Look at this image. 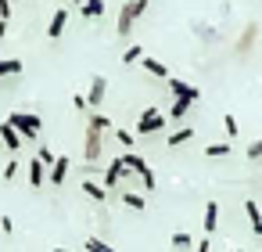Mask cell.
Returning a JSON list of instances; mask_svg holds the SVG:
<instances>
[{"instance_id": "1", "label": "cell", "mask_w": 262, "mask_h": 252, "mask_svg": "<svg viewBox=\"0 0 262 252\" xmlns=\"http://www.w3.org/2000/svg\"><path fill=\"white\" fill-rule=\"evenodd\" d=\"M8 123L22 133V141H36V137H40V126H43L36 112H11V115H8Z\"/></svg>"}, {"instance_id": "2", "label": "cell", "mask_w": 262, "mask_h": 252, "mask_svg": "<svg viewBox=\"0 0 262 252\" xmlns=\"http://www.w3.org/2000/svg\"><path fill=\"white\" fill-rule=\"evenodd\" d=\"M147 11V0H129V4H122L119 11V26H115V36H129L133 33V22Z\"/></svg>"}, {"instance_id": "3", "label": "cell", "mask_w": 262, "mask_h": 252, "mask_svg": "<svg viewBox=\"0 0 262 252\" xmlns=\"http://www.w3.org/2000/svg\"><path fill=\"white\" fill-rule=\"evenodd\" d=\"M122 162H126V169H129V173H137V177L144 180V191H155V184H158V180H155L151 166H147L137 151H126V155H122Z\"/></svg>"}, {"instance_id": "4", "label": "cell", "mask_w": 262, "mask_h": 252, "mask_svg": "<svg viewBox=\"0 0 262 252\" xmlns=\"http://www.w3.org/2000/svg\"><path fill=\"white\" fill-rule=\"evenodd\" d=\"M169 94H172V98H180V101H190V105H198V101H201V90H198V87H190L187 80H176V76H169Z\"/></svg>"}, {"instance_id": "5", "label": "cell", "mask_w": 262, "mask_h": 252, "mask_svg": "<svg viewBox=\"0 0 262 252\" xmlns=\"http://www.w3.org/2000/svg\"><path fill=\"white\" fill-rule=\"evenodd\" d=\"M162 126H165V115L155 112V108H147V112L137 119V133H158Z\"/></svg>"}, {"instance_id": "6", "label": "cell", "mask_w": 262, "mask_h": 252, "mask_svg": "<svg viewBox=\"0 0 262 252\" xmlns=\"http://www.w3.org/2000/svg\"><path fill=\"white\" fill-rule=\"evenodd\" d=\"M126 173H129V169H126L122 155H119V159H112V162H108V169H104V180H101V184H104V191H112V187H115Z\"/></svg>"}, {"instance_id": "7", "label": "cell", "mask_w": 262, "mask_h": 252, "mask_svg": "<svg viewBox=\"0 0 262 252\" xmlns=\"http://www.w3.org/2000/svg\"><path fill=\"white\" fill-rule=\"evenodd\" d=\"M0 141H4V148H8L11 155H15V151H22V144H26V141H22V133H18L11 123H0Z\"/></svg>"}, {"instance_id": "8", "label": "cell", "mask_w": 262, "mask_h": 252, "mask_svg": "<svg viewBox=\"0 0 262 252\" xmlns=\"http://www.w3.org/2000/svg\"><path fill=\"white\" fill-rule=\"evenodd\" d=\"M108 98V80L104 76H94L90 80V90H86V105H101Z\"/></svg>"}, {"instance_id": "9", "label": "cell", "mask_w": 262, "mask_h": 252, "mask_svg": "<svg viewBox=\"0 0 262 252\" xmlns=\"http://www.w3.org/2000/svg\"><path fill=\"white\" fill-rule=\"evenodd\" d=\"M83 159H86V162H97V159H101V133H97V130H86V148H83Z\"/></svg>"}, {"instance_id": "10", "label": "cell", "mask_w": 262, "mask_h": 252, "mask_svg": "<svg viewBox=\"0 0 262 252\" xmlns=\"http://www.w3.org/2000/svg\"><path fill=\"white\" fill-rule=\"evenodd\" d=\"M65 177H69V155H58V162L47 169V180L61 187V184H65Z\"/></svg>"}, {"instance_id": "11", "label": "cell", "mask_w": 262, "mask_h": 252, "mask_svg": "<svg viewBox=\"0 0 262 252\" xmlns=\"http://www.w3.org/2000/svg\"><path fill=\"white\" fill-rule=\"evenodd\" d=\"M65 26H69V11H65V8H58V11H54V18H51V26H47V36H51V40H58V36L65 33Z\"/></svg>"}, {"instance_id": "12", "label": "cell", "mask_w": 262, "mask_h": 252, "mask_svg": "<svg viewBox=\"0 0 262 252\" xmlns=\"http://www.w3.org/2000/svg\"><path fill=\"white\" fill-rule=\"evenodd\" d=\"M83 195H90V198H94L97 205H101V202L108 198V191H104V184H101V180H90V177L83 180Z\"/></svg>"}, {"instance_id": "13", "label": "cell", "mask_w": 262, "mask_h": 252, "mask_svg": "<svg viewBox=\"0 0 262 252\" xmlns=\"http://www.w3.org/2000/svg\"><path fill=\"white\" fill-rule=\"evenodd\" d=\"M29 184H33V187L47 184V166H43L40 159H33V162H29Z\"/></svg>"}, {"instance_id": "14", "label": "cell", "mask_w": 262, "mask_h": 252, "mask_svg": "<svg viewBox=\"0 0 262 252\" xmlns=\"http://www.w3.org/2000/svg\"><path fill=\"white\" fill-rule=\"evenodd\" d=\"M219 227V202H208L205 205V234H215Z\"/></svg>"}, {"instance_id": "15", "label": "cell", "mask_w": 262, "mask_h": 252, "mask_svg": "<svg viewBox=\"0 0 262 252\" xmlns=\"http://www.w3.org/2000/svg\"><path fill=\"white\" fill-rule=\"evenodd\" d=\"M140 65H144L151 76H158V80H169V69H165V62H158V58H147V54H144V62H140Z\"/></svg>"}, {"instance_id": "16", "label": "cell", "mask_w": 262, "mask_h": 252, "mask_svg": "<svg viewBox=\"0 0 262 252\" xmlns=\"http://www.w3.org/2000/svg\"><path fill=\"white\" fill-rule=\"evenodd\" d=\"M244 212H248V220H251V230L262 238V212H258V205H255V202H244Z\"/></svg>"}, {"instance_id": "17", "label": "cell", "mask_w": 262, "mask_h": 252, "mask_svg": "<svg viewBox=\"0 0 262 252\" xmlns=\"http://www.w3.org/2000/svg\"><path fill=\"white\" fill-rule=\"evenodd\" d=\"M83 15L86 18H101L104 15V0H83Z\"/></svg>"}, {"instance_id": "18", "label": "cell", "mask_w": 262, "mask_h": 252, "mask_svg": "<svg viewBox=\"0 0 262 252\" xmlns=\"http://www.w3.org/2000/svg\"><path fill=\"white\" fill-rule=\"evenodd\" d=\"M86 130H97V133H104V130H112V119H108V115H90Z\"/></svg>"}, {"instance_id": "19", "label": "cell", "mask_w": 262, "mask_h": 252, "mask_svg": "<svg viewBox=\"0 0 262 252\" xmlns=\"http://www.w3.org/2000/svg\"><path fill=\"white\" fill-rule=\"evenodd\" d=\"M18 72H22V62H18V58L0 62V76H18Z\"/></svg>"}, {"instance_id": "20", "label": "cell", "mask_w": 262, "mask_h": 252, "mask_svg": "<svg viewBox=\"0 0 262 252\" xmlns=\"http://www.w3.org/2000/svg\"><path fill=\"white\" fill-rule=\"evenodd\" d=\"M205 155H208V159H226V155H230V144H226V141H223V144H208Z\"/></svg>"}, {"instance_id": "21", "label": "cell", "mask_w": 262, "mask_h": 252, "mask_svg": "<svg viewBox=\"0 0 262 252\" xmlns=\"http://www.w3.org/2000/svg\"><path fill=\"white\" fill-rule=\"evenodd\" d=\"M86 252H119V248H112V245L101 241V238H86Z\"/></svg>"}, {"instance_id": "22", "label": "cell", "mask_w": 262, "mask_h": 252, "mask_svg": "<svg viewBox=\"0 0 262 252\" xmlns=\"http://www.w3.org/2000/svg\"><path fill=\"white\" fill-rule=\"evenodd\" d=\"M190 112V101H180V98H172V115L169 119H183Z\"/></svg>"}, {"instance_id": "23", "label": "cell", "mask_w": 262, "mask_h": 252, "mask_svg": "<svg viewBox=\"0 0 262 252\" xmlns=\"http://www.w3.org/2000/svg\"><path fill=\"white\" fill-rule=\"evenodd\" d=\"M190 137H194V130H176V133L169 137V148H180V144H187Z\"/></svg>"}, {"instance_id": "24", "label": "cell", "mask_w": 262, "mask_h": 252, "mask_svg": "<svg viewBox=\"0 0 262 252\" xmlns=\"http://www.w3.org/2000/svg\"><path fill=\"white\" fill-rule=\"evenodd\" d=\"M36 159H40V162H43V166H47V169H51V166H54V162H58V155H54V151H51V148H47V144H40V151H36Z\"/></svg>"}, {"instance_id": "25", "label": "cell", "mask_w": 262, "mask_h": 252, "mask_svg": "<svg viewBox=\"0 0 262 252\" xmlns=\"http://www.w3.org/2000/svg\"><path fill=\"white\" fill-rule=\"evenodd\" d=\"M140 58H144V47H129V51L122 54V62H126V65H137Z\"/></svg>"}, {"instance_id": "26", "label": "cell", "mask_w": 262, "mask_h": 252, "mask_svg": "<svg viewBox=\"0 0 262 252\" xmlns=\"http://www.w3.org/2000/svg\"><path fill=\"white\" fill-rule=\"evenodd\" d=\"M122 202H126L129 209H137V212L144 209V198H140V195H133V191H126V195H122Z\"/></svg>"}, {"instance_id": "27", "label": "cell", "mask_w": 262, "mask_h": 252, "mask_svg": "<svg viewBox=\"0 0 262 252\" xmlns=\"http://www.w3.org/2000/svg\"><path fill=\"white\" fill-rule=\"evenodd\" d=\"M172 245H176V248H190V245H194V238L180 230V234H172Z\"/></svg>"}, {"instance_id": "28", "label": "cell", "mask_w": 262, "mask_h": 252, "mask_svg": "<svg viewBox=\"0 0 262 252\" xmlns=\"http://www.w3.org/2000/svg\"><path fill=\"white\" fill-rule=\"evenodd\" d=\"M115 137H119L122 148H133V133H129V130H119V126H115Z\"/></svg>"}, {"instance_id": "29", "label": "cell", "mask_w": 262, "mask_h": 252, "mask_svg": "<svg viewBox=\"0 0 262 252\" xmlns=\"http://www.w3.org/2000/svg\"><path fill=\"white\" fill-rule=\"evenodd\" d=\"M248 159H262V137L248 144Z\"/></svg>"}, {"instance_id": "30", "label": "cell", "mask_w": 262, "mask_h": 252, "mask_svg": "<svg viewBox=\"0 0 262 252\" xmlns=\"http://www.w3.org/2000/svg\"><path fill=\"white\" fill-rule=\"evenodd\" d=\"M223 126H226V133H230V141H233V137H237V119H233V115H226V119H223Z\"/></svg>"}, {"instance_id": "31", "label": "cell", "mask_w": 262, "mask_h": 252, "mask_svg": "<svg viewBox=\"0 0 262 252\" xmlns=\"http://www.w3.org/2000/svg\"><path fill=\"white\" fill-rule=\"evenodd\" d=\"M15 177H18V162H15V159H11V162H8V166H4V180H15Z\"/></svg>"}, {"instance_id": "32", "label": "cell", "mask_w": 262, "mask_h": 252, "mask_svg": "<svg viewBox=\"0 0 262 252\" xmlns=\"http://www.w3.org/2000/svg\"><path fill=\"white\" fill-rule=\"evenodd\" d=\"M11 18V0H0V22Z\"/></svg>"}, {"instance_id": "33", "label": "cell", "mask_w": 262, "mask_h": 252, "mask_svg": "<svg viewBox=\"0 0 262 252\" xmlns=\"http://www.w3.org/2000/svg\"><path fill=\"white\" fill-rule=\"evenodd\" d=\"M0 230L11 234V230H15V220H11V216H0Z\"/></svg>"}, {"instance_id": "34", "label": "cell", "mask_w": 262, "mask_h": 252, "mask_svg": "<svg viewBox=\"0 0 262 252\" xmlns=\"http://www.w3.org/2000/svg\"><path fill=\"white\" fill-rule=\"evenodd\" d=\"M72 105H76L79 112H86V98H83V94H76V98H72Z\"/></svg>"}, {"instance_id": "35", "label": "cell", "mask_w": 262, "mask_h": 252, "mask_svg": "<svg viewBox=\"0 0 262 252\" xmlns=\"http://www.w3.org/2000/svg\"><path fill=\"white\" fill-rule=\"evenodd\" d=\"M194 252H208V238H201V241L194 245Z\"/></svg>"}, {"instance_id": "36", "label": "cell", "mask_w": 262, "mask_h": 252, "mask_svg": "<svg viewBox=\"0 0 262 252\" xmlns=\"http://www.w3.org/2000/svg\"><path fill=\"white\" fill-rule=\"evenodd\" d=\"M54 252H69V248H54Z\"/></svg>"}, {"instance_id": "37", "label": "cell", "mask_w": 262, "mask_h": 252, "mask_svg": "<svg viewBox=\"0 0 262 252\" xmlns=\"http://www.w3.org/2000/svg\"><path fill=\"white\" fill-rule=\"evenodd\" d=\"M72 4H83V0H72Z\"/></svg>"}, {"instance_id": "38", "label": "cell", "mask_w": 262, "mask_h": 252, "mask_svg": "<svg viewBox=\"0 0 262 252\" xmlns=\"http://www.w3.org/2000/svg\"><path fill=\"white\" fill-rule=\"evenodd\" d=\"M237 252H244V248H237Z\"/></svg>"}, {"instance_id": "39", "label": "cell", "mask_w": 262, "mask_h": 252, "mask_svg": "<svg viewBox=\"0 0 262 252\" xmlns=\"http://www.w3.org/2000/svg\"><path fill=\"white\" fill-rule=\"evenodd\" d=\"M0 62H4V58H0Z\"/></svg>"}]
</instances>
